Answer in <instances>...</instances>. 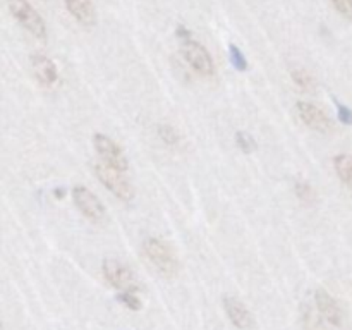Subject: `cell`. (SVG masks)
<instances>
[{"mask_svg":"<svg viewBox=\"0 0 352 330\" xmlns=\"http://www.w3.org/2000/svg\"><path fill=\"white\" fill-rule=\"evenodd\" d=\"M143 253L151 265L165 277H174L179 272V261L167 243L158 237H146L143 243Z\"/></svg>","mask_w":352,"mask_h":330,"instance_id":"6da1fadb","label":"cell"},{"mask_svg":"<svg viewBox=\"0 0 352 330\" xmlns=\"http://www.w3.org/2000/svg\"><path fill=\"white\" fill-rule=\"evenodd\" d=\"M14 19L38 40H47V24L28 0H7Z\"/></svg>","mask_w":352,"mask_h":330,"instance_id":"7a4b0ae2","label":"cell"},{"mask_svg":"<svg viewBox=\"0 0 352 330\" xmlns=\"http://www.w3.org/2000/svg\"><path fill=\"white\" fill-rule=\"evenodd\" d=\"M95 174L98 177V181L102 182V186L105 189H109L117 199L124 203H131L134 199V188L126 177H124V172L117 170V168L109 167L107 164L100 162L95 165Z\"/></svg>","mask_w":352,"mask_h":330,"instance_id":"3957f363","label":"cell"},{"mask_svg":"<svg viewBox=\"0 0 352 330\" xmlns=\"http://www.w3.org/2000/svg\"><path fill=\"white\" fill-rule=\"evenodd\" d=\"M102 272L105 280L119 292L138 291V282L134 278L133 270L127 265H124L122 261L116 260V258H107L102 263Z\"/></svg>","mask_w":352,"mask_h":330,"instance_id":"277c9868","label":"cell"},{"mask_svg":"<svg viewBox=\"0 0 352 330\" xmlns=\"http://www.w3.org/2000/svg\"><path fill=\"white\" fill-rule=\"evenodd\" d=\"M72 201H74L76 208L82 213L91 222H103L107 219V210L103 203L100 201L98 196L95 192L89 191L86 186H74L72 188Z\"/></svg>","mask_w":352,"mask_h":330,"instance_id":"5b68a950","label":"cell"},{"mask_svg":"<svg viewBox=\"0 0 352 330\" xmlns=\"http://www.w3.org/2000/svg\"><path fill=\"white\" fill-rule=\"evenodd\" d=\"M93 144H95V150L98 151L103 164H107L112 168H117V170L120 172H126L127 168H129V160H127V157L124 155L122 148H120L112 138H109L107 134L96 133L95 136H93Z\"/></svg>","mask_w":352,"mask_h":330,"instance_id":"8992f818","label":"cell"},{"mask_svg":"<svg viewBox=\"0 0 352 330\" xmlns=\"http://www.w3.org/2000/svg\"><path fill=\"white\" fill-rule=\"evenodd\" d=\"M182 55H184L186 62L195 69L198 74L210 78V76L215 74V64H213V58L210 55V52L203 47L201 43L191 40L182 41Z\"/></svg>","mask_w":352,"mask_h":330,"instance_id":"52a82bcc","label":"cell"},{"mask_svg":"<svg viewBox=\"0 0 352 330\" xmlns=\"http://www.w3.org/2000/svg\"><path fill=\"white\" fill-rule=\"evenodd\" d=\"M296 109H298V116L309 129L316 131V133H332L333 124L330 120V117L323 112L320 107H316L311 102H298L296 103Z\"/></svg>","mask_w":352,"mask_h":330,"instance_id":"ba28073f","label":"cell"},{"mask_svg":"<svg viewBox=\"0 0 352 330\" xmlns=\"http://www.w3.org/2000/svg\"><path fill=\"white\" fill-rule=\"evenodd\" d=\"M223 309H226L227 316H229V320L237 330L254 329L253 313L246 308V305L241 299L234 298V296H226L223 298Z\"/></svg>","mask_w":352,"mask_h":330,"instance_id":"9c48e42d","label":"cell"},{"mask_svg":"<svg viewBox=\"0 0 352 330\" xmlns=\"http://www.w3.org/2000/svg\"><path fill=\"white\" fill-rule=\"evenodd\" d=\"M315 305L318 308L322 318H325L330 325L333 327H342L344 322V313L337 299L333 298L330 292L325 289H316L315 292Z\"/></svg>","mask_w":352,"mask_h":330,"instance_id":"30bf717a","label":"cell"},{"mask_svg":"<svg viewBox=\"0 0 352 330\" xmlns=\"http://www.w3.org/2000/svg\"><path fill=\"white\" fill-rule=\"evenodd\" d=\"M31 67H33V74L36 78V81L41 86H54L57 82L58 72L57 65L52 58H48L47 55L34 54L31 57Z\"/></svg>","mask_w":352,"mask_h":330,"instance_id":"8fae6325","label":"cell"},{"mask_svg":"<svg viewBox=\"0 0 352 330\" xmlns=\"http://www.w3.org/2000/svg\"><path fill=\"white\" fill-rule=\"evenodd\" d=\"M65 7L71 12V16L79 24L86 28H91L96 24V10L93 7L91 0H64Z\"/></svg>","mask_w":352,"mask_h":330,"instance_id":"7c38bea8","label":"cell"},{"mask_svg":"<svg viewBox=\"0 0 352 330\" xmlns=\"http://www.w3.org/2000/svg\"><path fill=\"white\" fill-rule=\"evenodd\" d=\"M333 167L340 181L352 191V157L351 155L340 153L333 157Z\"/></svg>","mask_w":352,"mask_h":330,"instance_id":"4fadbf2b","label":"cell"},{"mask_svg":"<svg viewBox=\"0 0 352 330\" xmlns=\"http://www.w3.org/2000/svg\"><path fill=\"white\" fill-rule=\"evenodd\" d=\"M301 322L306 330H318L322 327V315H320L316 305L305 301L301 308Z\"/></svg>","mask_w":352,"mask_h":330,"instance_id":"5bb4252c","label":"cell"},{"mask_svg":"<svg viewBox=\"0 0 352 330\" xmlns=\"http://www.w3.org/2000/svg\"><path fill=\"white\" fill-rule=\"evenodd\" d=\"M291 78L294 81V85L298 86L301 91H313L316 88V81L311 76V72L306 71V69H292Z\"/></svg>","mask_w":352,"mask_h":330,"instance_id":"9a60e30c","label":"cell"},{"mask_svg":"<svg viewBox=\"0 0 352 330\" xmlns=\"http://www.w3.org/2000/svg\"><path fill=\"white\" fill-rule=\"evenodd\" d=\"M294 192L298 199L305 205H313L316 201V191L311 188V184L306 181H296Z\"/></svg>","mask_w":352,"mask_h":330,"instance_id":"2e32d148","label":"cell"},{"mask_svg":"<svg viewBox=\"0 0 352 330\" xmlns=\"http://www.w3.org/2000/svg\"><path fill=\"white\" fill-rule=\"evenodd\" d=\"M236 146L239 148L241 151H244V153H253V151L258 148V143L250 133H244V131H237V133H236Z\"/></svg>","mask_w":352,"mask_h":330,"instance_id":"e0dca14e","label":"cell"},{"mask_svg":"<svg viewBox=\"0 0 352 330\" xmlns=\"http://www.w3.org/2000/svg\"><path fill=\"white\" fill-rule=\"evenodd\" d=\"M229 58H230V64H232V67L236 69V71L239 72L248 71L246 55L243 54V50H241L237 45H230L229 47Z\"/></svg>","mask_w":352,"mask_h":330,"instance_id":"ac0fdd59","label":"cell"},{"mask_svg":"<svg viewBox=\"0 0 352 330\" xmlns=\"http://www.w3.org/2000/svg\"><path fill=\"white\" fill-rule=\"evenodd\" d=\"M158 133V138H160L164 143L170 144V146H174V144H177L179 141H181V136H179V133L175 131L174 126H170V124H160L157 129Z\"/></svg>","mask_w":352,"mask_h":330,"instance_id":"d6986e66","label":"cell"},{"mask_svg":"<svg viewBox=\"0 0 352 330\" xmlns=\"http://www.w3.org/2000/svg\"><path fill=\"white\" fill-rule=\"evenodd\" d=\"M117 301L122 302L124 306H127L129 309H133V311H140L141 309V299L138 298L136 292L133 291H124V292H119L117 294Z\"/></svg>","mask_w":352,"mask_h":330,"instance_id":"ffe728a7","label":"cell"},{"mask_svg":"<svg viewBox=\"0 0 352 330\" xmlns=\"http://www.w3.org/2000/svg\"><path fill=\"white\" fill-rule=\"evenodd\" d=\"M333 7L339 14H342L346 19L352 21V0H332Z\"/></svg>","mask_w":352,"mask_h":330,"instance_id":"44dd1931","label":"cell"},{"mask_svg":"<svg viewBox=\"0 0 352 330\" xmlns=\"http://www.w3.org/2000/svg\"><path fill=\"white\" fill-rule=\"evenodd\" d=\"M337 117H339V120L342 124H346V126H352V110L349 107L342 105V103L337 102Z\"/></svg>","mask_w":352,"mask_h":330,"instance_id":"7402d4cb","label":"cell"},{"mask_svg":"<svg viewBox=\"0 0 352 330\" xmlns=\"http://www.w3.org/2000/svg\"><path fill=\"white\" fill-rule=\"evenodd\" d=\"M175 36H177L181 41H188V40H191V38H192V33L186 26L179 24L177 30H175Z\"/></svg>","mask_w":352,"mask_h":330,"instance_id":"603a6c76","label":"cell"},{"mask_svg":"<svg viewBox=\"0 0 352 330\" xmlns=\"http://www.w3.org/2000/svg\"><path fill=\"white\" fill-rule=\"evenodd\" d=\"M0 330H3V325H2V322H0Z\"/></svg>","mask_w":352,"mask_h":330,"instance_id":"cb8c5ba5","label":"cell"}]
</instances>
